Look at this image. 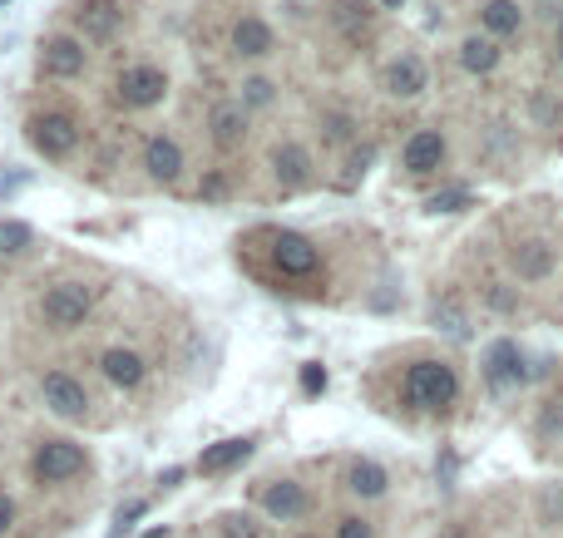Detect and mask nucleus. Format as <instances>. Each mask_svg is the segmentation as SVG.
<instances>
[{
    "label": "nucleus",
    "mask_w": 563,
    "mask_h": 538,
    "mask_svg": "<svg viewBox=\"0 0 563 538\" xmlns=\"http://www.w3.org/2000/svg\"><path fill=\"white\" fill-rule=\"evenodd\" d=\"M228 538H252V529H247V519H228Z\"/></svg>",
    "instance_id": "473e14b6"
},
{
    "label": "nucleus",
    "mask_w": 563,
    "mask_h": 538,
    "mask_svg": "<svg viewBox=\"0 0 563 538\" xmlns=\"http://www.w3.org/2000/svg\"><path fill=\"white\" fill-rule=\"evenodd\" d=\"M539 514H544V524H559L563 519V489H549V494H544Z\"/></svg>",
    "instance_id": "cd10ccee"
},
{
    "label": "nucleus",
    "mask_w": 563,
    "mask_h": 538,
    "mask_svg": "<svg viewBox=\"0 0 563 538\" xmlns=\"http://www.w3.org/2000/svg\"><path fill=\"white\" fill-rule=\"evenodd\" d=\"M10 524H15V504H10V494L0 489V538L10 534Z\"/></svg>",
    "instance_id": "2f4dec72"
},
{
    "label": "nucleus",
    "mask_w": 563,
    "mask_h": 538,
    "mask_svg": "<svg viewBox=\"0 0 563 538\" xmlns=\"http://www.w3.org/2000/svg\"><path fill=\"white\" fill-rule=\"evenodd\" d=\"M272 257H277V267H282L287 277H312V272L322 267V252H317L302 232H282V237L272 242Z\"/></svg>",
    "instance_id": "1a4fd4ad"
},
{
    "label": "nucleus",
    "mask_w": 563,
    "mask_h": 538,
    "mask_svg": "<svg viewBox=\"0 0 563 538\" xmlns=\"http://www.w3.org/2000/svg\"><path fill=\"white\" fill-rule=\"evenodd\" d=\"M460 65H465L470 75H489V70L499 65V40H489V35H470V40L460 45Z\"/></svg>",
    "instance_id": "5701e85b"
},
{
    "label": "nucleus",
    "mask_w": 563,
    "mask_h": 538,
    "mask_svg": "<svg viewBox=\"0 0 563 538\" xmlns=\"http://www.w3.org/2000/svg\"><path fill=\"white\" fill-rule=\"evenodd\" d=\"M484 376H489V385H514L524 381V356H519V346L514 341H494L489 351H484Z\"/></svg>",
    "instance_id": "f3484780"
},
{
    "label": "nucleus",
    "mask_w": 563,
    "mask_h": 538,
    "mask_svg": "<svg viewBox=\"0 0 563 538\" xmlns=\"http://www.w3.org/2000/svg\"><path fill=\"white\" fill-rule=\"evenodd\" d=\"M114 89H119V104L124 109H154V104H163V94H168V75H163L159 65H129Z\"/></svg>",
    "instance_id": "39448f33"
},
{
    "label": "nucleus",
    "mask_w": 563,
    "mask_h": 538,
    "mask_svg": "<svg viewBox=\"0 0 563 538\" xmlns=\"http://www.w3.org/2000/svg\"><path fill=\"white\" fill-rule=\"evenodd\" d=\"M144 509H149V504H144V499H134V504H129V509H119V519H114V524H119V529H114V534H109V538H124V534H129V524H134V519H139V514H144Z\"/></svg>",
    "instance_id": "c85d7f7f"
},
{
    "label": "nucleus",
    "mask_w": 563,
    "mask_h": 538,
    "mask_svg": "<svg viewBox=\"0 0 563 538\" xmlns=\"http://www.w3.org/2000/svg\"><path fill=\"white\" fill-rule=\"evenodd\" d=\"M84 65H89V50H84V40H75V35H55V40L40 45V75L75 79V75H84Z\"/></svg>",
    "instance_id": "423d86ee"
},
{
    "label": "nucleus",
    "mask_w": 563,
    "mask_h": 538,
    "mask_svg": "<svg viewBox=\"0 0 563 538\" xmlns=\"http://www.w3.org/2000/svg\"><path fill=\"white\" fill-rule=\"evenodd\" d=\"M297 538H317V534H297Z\"/></svg>",
    "instance_id": "f704fd0d"
},
{
    "label": "nucleus",
    "mask_w": 563,
    "mask_h": 538,
    "mask_svg": "<svg viewBox=\"0 0 563 538\" xmlns=\"http://www.w3.org/2000/svg\"><path fill=\"white\" fill-rule=\"evenodd\" d=\"M480 25L489 30V40L519 35L524 30V10H519V0H489V5H480Z\"/></svg>",
    "instance_id": "aec40b11"
},
{
    "label": "nucleus",
    "mask_w": 563,
    "mask_h": 538,
    "mask_svg": "<svg viewBox=\"0 0 563 538\" xmlns=\"http://www.w3.org/2000/svg\"><path fill=\"white\" fill-rule=\"evenodd\" d=\"M30 237H35V232L25 228V223H0V257L25 252V247H30Z\"/></svg>",
    "instance_id": "393cba45"
},
{
    "label": "nucleus",
    "mask_w": 563,
    "mask_h": 538,
    "mask_svg": "<svg viewBox=\"0 0 563 538\" xmlns=\"http://www.w3.org/2000/svg\"><path fill=\"white\" fill-rule=\"evenodd\" d=\"M336 538H376V529H371L366 519H356V514H346V519L336 524Z\"/></svg>",
    "instance_id": "bb28decb"
},
{
    "label": "nucleus",
    "mask_w": 563,
    "mask_h": 538,
    "mask_svg": "<svg viewBox=\"0 0 563 538\" xmlns=\"http://www.w3.org/2000/svg\"><path fill=\"white\" fill-rule=\"evenodd\" d=\"M302 390H307V395H322V390H326V371H322V366H302Z\"/></svg>",
    "instance_id": "c756f323"
},
{
    "label": "nucleus",
    "mask_w": 563,
    "mask_h": 538,
    "mask_svg": "<svg viewBox=\"0 0 563 538\" xmlns=\"http://www.w3.org/2000/svg\"><path fill=\"white\" fill-rule=\"evenodd\" d=\"M208 134H213V144H218L223 154L242 149V139H247V109H242V104H218V109L208 114Z\"/></svg>",
    "instance_id": "2eb2a0df"
},
{
    "label": "nucleus",
    "mask_w": 563,
    "mask_h": 538,
    "mask_svg": "<svg viewBox=\"0 0 563 538\" xmlns=\"http://www.w3.org/2000/svg\"><path fill=\"white\" fill-rule=\"evenodd\" d=\"M445 163V134L440 129H415L410 139H405V149H401V168L405 173H435Z\"/></svg>",
    "instance_id": "6e6552de"
},
{
    "label": "nucleus",
    "mask_w": 563,
    "mask_h": 538,
    "mask_svg": "<svg viewBox=\"0 0 563 538\" xmlns=\"http://www.w3.org/2000/svg\"><path fill=\"white\" fill-rule=\"evenodd\" d=\"M346 134H351V124H346L341 114H331V119H326V139H331V144H341Z\"/></svg>",
    "instance_id": "7c9ffc66"
},
{
    "label": "nucleus",
    "mask_w": 563,
    "mask_h": 538,
    "mask_svg": "<svg viewBox=\"0 0 563 538\" xmlns=\"http://www.w3.org/2000/svg\"><path fill=\"white\" fill-rule=\"evenodd\" d=\"M252 455V435H233V440H218V445H203L198 455V474H228Z\"/></svg>",
    "instance_id": "dca6fc26"
},
{
    "label": "nucleus",
    "mask_w": 563,
    "mask_h": 538,
    "mask_svg": "<svg viewBox=\"0 0 563 538\" xmlns=\"http://www.w3.org/2000/svg\"><path fill=\"white\" fill-rule=\"evenodd\" d=\"M99 366H104V376H109V381L124 385V390L144 381V356H139V351H124V346H114V351H104V361H99Z\"/></svg>",
    "instance_id": "4be33fe9"
},
{
    "label": "nucleus",
    "mask_w": 563,
    "mask_h": 538,
    "mask_svg": "<svg viewBox=\"0 0 563 538\" xmlns=\"http://www.w3.org/2000/svg\"><path fill=\"white\" fill-rule=\"evenodd\" d=\"M272 99H277V84L272 79H262V75L242 79V109H267Z\"/></svg>",
    "instance_id": "b1692460"
},
{
    "label": "nucleus",
    "mask_w": 563,
    "mask_h": 538,
    "mask_svg": "<svg viewBox=\"0 0 563 538\" xmlns=\"http://www.w3.org/2000/svg\"><path fill=\"white\" fill-rule=\"evenodd\" d=\"M30 474H35L40 484H65V479H75V474H84V445H75V440H45V445L35 450V460H30Z\"/></svg>",
    "instance_id": "20e7f679"
},
{
    "label": "nucleus",
    "mask_w": 563,
    "mask_h": 538,
    "mask_svg": "<svg viewBox=\"0 0 563 538\" xmlns=\"http://www.w3.org/2000/svg\"><path fill=\"white\" fill-rule=\"evenodd\" d=\"M144 168H149L154 183H178V173H183V149H178V139L154 134V139L144 144Z\"/></svg>",
    "instance_id": "4468645a"
},
{
    "label": "nucleus",
    "mask_w": 563,
    "mask_h": 538,
    "mask_svg": "<svg viewBox=\"0 0 563 538\" xmlns=\"http://www.w3.org/2000/svg\"><path fill=\"white\" fill-rule=\"evenodd\" d=\"M272 173H277L282 188H302L312 178V154L302 144H277L272 149Z\"/></svg>",
    "instance_id": "a211bd4d"
},
{
    "label": "nucleus",
    "mask_w": 563,
    "mask_h": 538,
    "mask_svg": "<svg viewBox=\"0 0 563 538\" xmlns=\"http://www.w3.org/2000/svg\"><path fill=\"white\" fill-rule=\"evenodd\" d=\"M509 267L519 272V282H544L554 272V247L544 237H529V242H514L509 247Z\"/></svg>",
    "instance_id": "9b49d317"
},
{
    "label": "nucleus",
    "mask_w": 563,
    "mask_h": 538,
    "mask_svg": "<svg viewBox=\"0 0 563 538\" xmlns=\"http://www.w3.org/2000/svg\"><path fill=\"white\" fill-rule=\"evenodd\" d=\"M455 395H460V376L445 361H415L405 371V400L415 410H445L455 405Z\"/></svg>",
    "instance_id": "f257e3e1"
},
{
    "label": "nucleus",
    "mask_w": 563,
    "mask_h": 538,
    "mask_svg": "<svg viewBox=\"0 0 563 538\" xmlns=\"http://www.w3.org/2000/svg\"><path fill=\"white\" fill-rule=\"evenodd\" d=\"M262 509H267L272 519L292 524V519H302V514L312 509V499H307V489H302L297 479H277V484L262 489Z\"/></svg>",
    "instance_id": "f8f14e48"
},
{
    "label": "nucleus",
    "mask_w": 563,
    "mask_h": 538,
    "mask_svg": "<svg viewBox=\"0 0 563 538\" xmlns=\"http://www.w3.org/2000/svg\"><path fill=\"white\" fill-rule=\"evenodd\" d=\"M40 395H45V405H50L60 420H84V415H89V390H84L75 376H65V371H50V376L40 381Z\"/></svg>",
    "instance_id": "0eeeda50"
},
{
    "label": "nucleus",
    "mask_w": 563,
    "mask_h": 538,
    "mask_svg": "<svg viewBox=\"0 0 563 538\" xmlns=\"http://www.w3.org/2000/svg\"><path fill=\"white\" fill-rule=\"evenodd\" d=\"M272 50H277V35H272V25L262 15H242L238 25H233V55L238 60H262Z\"/></svg>",
    "instance_id": "ddd939ff"
},
{
    "label": "nucleus",
    "mask_w": 563,
    "mask_h": 538,
    "mask_svg": "<svg viewBox=\"0 0 563 538\" xmlns=\"http://www.w3.org/2000/svg\"><path fill=\"white\" fill-rule=\"evenodd\" d=\"M89 311H94V287H84V282H55V287L40 297V316H45L55 331H75Z\"/></svg>",
    "instance_id": "f03ea898"
},
{
    "label": "nucleus",
    "mask_w": 563,
    "mask_h": 538,
    "mask_svg": "<svg viewBox=\"0 0 563 538\" xmlns=\"http://www.w3.org/2000/svg\"><path fill=\"white\" fill-rule=\"evenodd\" d=\"M465 208H470V193L465 188H445V193L430 198V213H465Z\"/></svg>",
    "instance_id": "a878e982"
},
{
    "label": "nucleus",
    "mask_w": 563,
    "mask_h": 538,
    "mask_svg": "<svg viewBox=\"0 0 563 538\" xmlns=\"http://www.w3.org/2000/svg\"><path fill=\"white\" fill-rule=\"evenodd\" d=\"M75 25H80L84 40H114L119 35V25H124V10L114 5V0H84L80 10H75Z\"/></svg>",
    "instance_id": "9d476101"
},
{
    "label": "nucleus",
    "mask_w": 563,
    "mask_h": 538,
    "mask_svg": "<svg viewBox=\"0 0 563 538\" xmlns=\"http://www.w3.org/2000/svg\"><path fill=\"white\" fill-rule=\"evenodd\" d=\"M25 134H30V144H35L45 158H70L75 149H80V124H75L70 114H60V109L35 114V119L25 124Z\"/></svg>",
    "instance_id": "7ed1b4c3"
},
{
    "label": "nucleus",
    "mask_w": 563,
    "mask_h": 538,
    "mask_svg": "<svg viewBox=\"0 0 563 538\" xmlns=\"http://www.w3.org/2000/svg\"><path fill=\"white\" fill-rule=\"evenodd\" d=\"M386 484H391V474H386L376 460H356L351 469H346V489H351V494H361V499H381V494H386Z\"/></svg>",
    "instance_id": "412c9836"
},
{
    "label": "nucleus",
    "mask_w": 563,
    "mask_h": 538,
    "mask_svg": "<svg viewBox=\"0 0 563 538\" xmlns=\"http://www.w3.org/2000/svg\"><path fill=\"white\" fill-rule=\"evenodd\" d=\"M559 65H563V20H559Z\"/></svg>",
    "instance_id": "72a5a7b5"
},
{
    "label": "nucleus",
    "mask_w": 563,
    "mask_h": 538,
    "mask_svg": "<svg viewBox=\"0 0 563 538\" xmlns=\"http://www.w3.org/2000/svg\"><path fill=\"white\" fill-rule=\"evenodd\" d=\"M420 89H425V60H420V55H401V60L386 65V94L415 99Z\"/></svg>",
    "instance_id": "6ab92c4d"
}]
</instances>
